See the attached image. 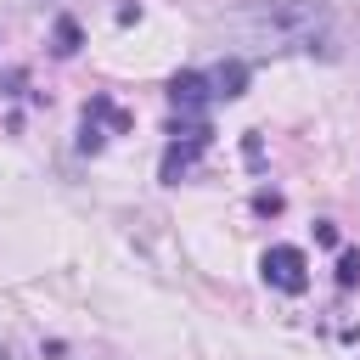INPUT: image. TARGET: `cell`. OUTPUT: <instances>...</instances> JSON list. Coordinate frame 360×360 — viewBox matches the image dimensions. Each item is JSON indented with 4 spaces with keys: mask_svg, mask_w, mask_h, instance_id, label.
Instances as JSON below:
<instances>
[{
    "mask_svg": "<svg viewBox=\"0 0 360 360\" xmlns=\"http://www.w3.org/2000/svg\"><path fill=\"white\" fill-rule=\"evenodd\" d=\"M225 28L259 51H315L332 28L326 0H253L225 17Z\"/></svg>",
    "mask_w": 360,
    "mask_h": 360,
    "instance_id": "1",
    "label": "cell"
},
{
    "mask_svg": "<svg viewBox=\"0 0 360 360\" xmlns=\"http://www.w3.org/2000/svg\"><path fill=\"white\" fill-rule=\"evenodd\" d=\"M259 270H264V281H270L276 292H304V281H309V259H304L298 248H270V253L259 259Z\"/></svg>",
    "mask_w": 360,
    "mask_h": 360,
    "instance_id": "2",
    "label": "cell"
},
{
    "mask_svg": "<svg viewBox=\"0 0 360 360\" xmlns=\"http://www.w3.org/2000/svg\"><path fill=\"white\" fill-rule=\"evenodd\" d=\"M202 146H208V129H202V124H186V129L174 124V146H169V158H163V180H180V174L197 163Z\"/></svg>",
    "mask_w": 360,
    "mask_h": 360,
    "instance_id": "3",
    "label": "cell"
},
{
    "mask_svg": "<svg viewBox=\"0 0 360 360\" xmlns=\"http://www.w3.org/2000/svg\"><path fill=\"white\" fill-rule=\"evenodd\" d=\"M208 96H214V84H208L202 73H174V79H169V101H174L180 112H202Z\"/></svg>",
    "mask_w": 360,
    "mask_h": 360,
    "instance_id": "4",
    "label": "cell"
},
{
    "mask_svg": "<svg viewBox=\"0 0 360 360\" xmlns=\"http://www.w3.org/2000/svg\"><path fill=\"white\" fill-rule=\"evenodd\" d=\"M208 84H214V96H242V84H248V62H219L214 73H208Z\"/></svg>",
    "mask_w": 360,
    "mask_h": 360,
    "instance_id": "5",
    "label": "cell"
},
{
    "mask_svg": "<svg viewBox=\"0 0 360 360\" xmlns=\"http://www.w3.org/2000/svg\"><path fill=\"white\" fill-rule=\"evenodd\" d=\"M56 51H62V56H73V51H79V28H73L68 17L56 22Z\"/></svg>",
    "mask_w": 360,
    "mask_h": 360,
    "instance_id": "6",
    "label": "cell"
},
{
    "mask_svg": "<svg viewBox=\"0 0 360 360\" xmlns=\"http://www.w3.org/2000/svg\"><path fill=\"white\" fill-rule=\"evenodd\" d=\"M360 281V253H343L338 259V287H354Z\"/></svg>",
    "mask_w": 360,
    "mask_h": 360,
    "instance_id": "7",
    "label": "cell"
},
{
    "mask_svg": "<svg viewBox=\"0 0 360 360\" xmlns=\"http://www.w3.org/2000/svg\"><path fill=\"white\" fill-rule=\"evenodd\" d=\"M0 360H6V349H0Z\"/></svg>",
    "mask_w": 360,
    "mask_h": 360,
    "instance_id": "8",
    "label": "cell"
}]
</instances>
